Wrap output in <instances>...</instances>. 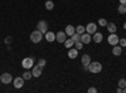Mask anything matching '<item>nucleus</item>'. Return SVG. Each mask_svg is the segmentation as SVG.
<instances>
[{"instance_id": "obj_1", "label": "nucleus", "mask_w": 126, "mask_h": 93, "mask_svg": "<svg viewBox=\"0 0 126 93\" xmlns=\"http://www.w3.org/2000/svg\"><path fill=\"white\" fill-rule=\"evenodd\" d=\"M88 70L93 74L100 73V72L102 70V64L100 63V62H91L90 66H88Z\"/></svg>"}, {"instance_id": "obj_2", "label": "nucleus", "mask_w": 126, "mask_h": 93, "mask_svg": "<svg viewBox=\"0 0 126 93\" xmlns=\"http://www.w3.org/2000/svg\"><path fill=\"white\" fill-rule=\"evenodd\" d=\"M42 39H43V33L39 32L38 29L30 33V40H32L33 43H40Z\"/></svg>"}, {"instance_id": "obj_3", "label": "nucleus", "mask_w": 126, "mask_h": 93, "mask_svg": "<svg viewBox=\"0 0 126 93\" xmlns=\"http://www.w3.org/2000/svg\"><path fill=\"white\" fill-rule=\"evenodd\" d=\"M33 63H34V59L32 58V57H27L22 60V66L23 68L25 69H29V68H33Z\"/></svg>"}, {"instance_id": "obj_4", "label": "nucleus", "mask_w": 126, "mask_h": 93, "mask_svg": "<svg viewBox=\"0 0 126 93\" xmlns=\"http://www.w3.org/2000/svg\"><path fill=\"white\" fill-rule=\"evenodd\" d=\"M37 29L39 30V32H42L43 34H46L48 32V23L46 22V20H40V22L37 24Z\"/></svg>"}, {"instance_id": "obj_5", "label": "nucleus", "mask_w": 126, "mask_h": 93, "mask_svg": "<svg viewBox=\"0 0 126 93\" xmlns=\"http://www.w3.org/2000/svg\"><path fill=\"white\" fill-rule=\"evenodd\" d=\"M0 82H1L3 84H9V83H12V82H13L12 74H9V73H3L1 76H0Z\"/></svg>"}, {"instance_id": "obj_6", "label": "nucleus", "mask_w": 126, "mask_h": 93, "mask_svg": "<svg viewBox=\"0 0 126 93\" xmlns=\"http://www.w3.org/2000/svg\"><path fill=\"white\" fill-rule=\"evenodd\" d=\"M107 42H109V44H111L112 47L116 45V44H119V37L115 34V33H110V35H109V38H107Z\"/></svg>"}, {"instance_id": "obj_7", "label": "nucleus", "mask_w": 126, "mask_h": 93, "mask_svg": "<svg viewBox=\"0 0 126 93\" xmlns=\"http://www.w3.org/2000/svg\"><path fill=\"white\" fill-rule=\"evenodd\" d=\"M66 39H67V34H66L64 32H58V33H56V40H57L58 43H64Z\"/></svg>"}, {"instance_id": "obj_8", "label": "nucleus", "mask_w": 126, "mask_h": 93, "mask_svg": "<svg viewBox=\"0 0 126 93\" xmlns=\"http://www.w3.org/2000/svg\"><path fill=\"white\" fill-rule=\"evenodd\" d=\"M86 32L88 34H94L97 32V25L94 24V23H88L87 27H86Z\"/></svg>"}, {"instance_id": "obj_9", "label": "nucleus", "mask_w": 126, "mask_h": 93, "mask_svg": "<svg viewBox=\"0 0 126 93\" xmlns=\"http://www.w3.org/2000/svg\"><path fill=\"white\" fill-rule=\"evenodd\" d=\"M24 78L23 77H16V78H14V82H13V83H14V87L15 88H22L23 87V84H24Z\"/></svg>"}, {"instance_id": "obj_10", "label": "nucleus", "mask_w": 126, "mask_h": 93, "mask_svg": "<svg viewBox=\"0 0 126 93\" xmlns=\"http://www.w3.org/2000/svg\"><path fill=\"white\" fill-rule=\"evenodd\" d=\"M91 40H92L91 34H88V33H86V32L81 35V42H82L83 44H88V43H91Z\"/></svg>"}, {"instance_id": "obj_11", "label": "nucleus", "mask_w": 126, "mask_h": 93, "mask_svg": "<svg viewBox=\"0 0 126 93\" xmlns=\"http://www.w3.org/2000/svg\"><path fill=\"white\" fill-rule=\"evenodd\" d=\"M32 74H33V77H35V78L40 77V74H42V67H40L39 64L34 66V67H33V72H32Z\"/></svg>"}, {"instance_id": "obj_12", "label": "nucleus", "mask_w": 126, "mask_h": 93, "mask_svg": "<svg viewBox=\"0 0 126 93\" xmlns=\"http://www.w3.org/2000/svg\"><path fill=\"white\" fill-rule=\"evenodd\" d=\"M68 57H69L71 59H75V58H77V57H78V49H76V48H69Z\"/></svg>"}, {"instance_id": "obj_13", "label": "nucleus", "mask_w": 126, "mask_h": 93, "mask_svg": "<svg viewBox=\"0 0 126 93\" xmlns=\"http://www.w3.org/2000/svg\"><path fill=\"white\" fill-rule=\"evenodd\" d=\"M121 53H122V47H120V45H117V44L112 47V54H113V55L119 57Z\"/></svg>"}, {"instance_id": "obj_14", "label": "nucleus", "mask_w": 126, "mask_h": 93, "mask_svg": "<svg viewBox=\"0 0 126 93\" xmlns=\"http://www.w3.org/2000/svg\"><path fill=\"white\" fill-rule=\"evenodd\" d=\"M64 33L67 34V35H73V34H75L76 33V28L75 27H73V25H67L66 27V30H64Z\"/></svg>"}, {"instance_id": "obj_15", "label": "nucleus", "mask_w": 126, "mask_h": 93, "mask_svg": "<svg viewBox=\"0 0 126 93\" xmlns=\"http://www.w3.org/2000/svg\"><path fill=\"white\" fill-rule=\"evenodd\" d=\"M102 39H103V35L101 34V33H98V32H96V33H94L93 34V42L94 43H101L102 42Z\"/></svg>"}, {"instance_id": "obj_16", "label": "nucleus", "mask_w": 126, "mask_h": 93, "mask_svg": "<svg viewBox=\"0 0 126 93\" xmlns=\"http://www.w3.org/2000/svg\"><path fill=\"white\" fill-rule=\"evenodd\" d=\"M46 40L47 42H54L56 40V34L53 32H47L46 33Z\"/></svg>"}, {"instance_id": "obj_17", "label": "nucleus", "mask_w": 126, "mask_h": 93, "mask_svg": "<svg viewBox=\"0 0 126 93\" xmlns=\"http://www.w3.org/2000/svg\"><path fill=\"white\" fill-rule=\"evenodd\" d=\"M81 62H82L83 66H90V63H91V57H90L88 54H85V55L82 57Z\"/></svg>"}, {"instance_id": "obj_18", "label": "nucleus", "mask_w": 126, "mask_h": 93, "mask_svg": "<svg viewBox=\"0 0 126 93\" xmlns=\"http://www.w3.org/2000/svg\"><path fill=\"white\" fill-rule=\"evenodd\" d=\"M107 30L110 33H116V30H117V27H116V24H113V23H107Z\"/></svg>"}, {"instance_id": "obj_19", "label": "nucleus", "mask_w": 126, "mask_h": 93, "mask_svg": "<svg viewBox=\"0 0 126 93\" xmlns=\"http://www.w3.org/2000/svg\"><path fill=\"white\" fill-rule=\"evenodd\" d=\"M73 45H75V42H73V39L71 38V39H66V42H64V47L66 48H72Z\"/></svg>"}, {"instance_id": "obj_20", "label": "nucleus", "mask_w": 126, "mask_h": 93, "mask_svg": "<svg viewBox=\"0 0 126 93\" xmlns=\"http://www.w3.org/2000/svg\"><path fill=\"white\" fill-rule=\"evenodd\" d=\"M53 8H54L53 1H52V0H46V9L47 10H52Z\"/></svg>"}, {"instance_id": "obj_21", "label": "nucleus", "mask_w": 126, "mask_h": 93, "mask_svg": "<svg viewBox=\"0 0 126 93\" xmlns=\"http://www.w3.org/2000/svg\"><path fill=\"white\" fill-rule=\"evenodd\" d=\"M117 10H119L120 14H126V4H120Z\"/></svg>"}, {"instance_id": "obj_22", "label": "nucleus", "mask_w": 126, "mask_h": 93, "mask_svg": "<svg viewBox=\"0 0 126 93\" xmlns=\"http://www.w3.org/2000/svg\"><path fill=\"white\" fill-rule=\"evenodd\" d=\"M85 32H86V27H83V25H78V27H76V33L83 34Z\"/></svg>"}, {"instance_id": "obj_23", "label": "nucleus", "mask_w": 126, "mask_h": 93, "mask_svg": "<svg viewBox=\"0 0 126 93\" xmlns=\"http://www.w3.org/2000/svg\"><path fill=\"white\" fill-rule=\"evenodd\" d=\"M81 35L82 34H79V33H75L72 35V39H73V42L75 43H77V42H81Z\"/></svg>"}, {"instance_id": "obj_24", "label": "nucleus", "mask_w": 126, "mask_h": 93, "mask_svg": "<svg viewBox=\"0 0 126 93\" xmlns=\"http://www.w3.org/2000/svg\"><path fill=\"white\" fill-rule=\"evenodd\" d=\"M32 77H33V74H32L30 72H28V70H25L24 73H23V78H24L25 80H29V79H30Z\"/></svg>"}, {"instance_id": "obj_25", "label": "nucleus", "mask_w": 126, "mask_h": 93, "mask_svg": "<svg viewBox=\"0 0 126 93\" xmlns=\"http://www.w3.org/2000/svg\"><path fill=\"white\" fill-rule=\"evenodd\" d=\"M117 86H119L120 88L124 89V88L126 87V79H120V80H119V83H117Z\"/></svg>"}, {"instance_id": "obj_26", "label": "nucleus", "mask_w": 126, "mask_h": 93, "mask_svg": "<svg viewBox=\"0 0 126 93\" xmlns=\"http://www.w3.org/2000/svg\"><path fill=\"white\" fill-rule=\"evenodd\" d=\"M98 24H100L101 27H106V25H107V20L103 19V18H101V19L98 20Z\"/></svg>"}, {"instance_id": "obj_27", "label": "nucleus", "mask_w": 126, "mask_h": 93, "mask_svg": "<svg viewBox=\"0 0 126 93\" xmlns=\"http://www.w3.org/2000/svg\"><path fill=\"white\" fill-rule=\"evenodd\" d=\"M119 45H120V47H126V39H125V38L119 39Z\"/></svg>"}, {"instance_id": "obj_28", "label": "nucleus", "mask_w": 126, "mask_h": 93, "mask_svg": "<svg viewBox=\"0 0 126 93\" xmlns=\"http://www.w3.org/2000/svg\"><path fill=\"white\" fill-rule=\"evenodd\" d=\"M12 42H13V38H12V37H6V38L4 39V43H5V44H8V45H9L10 43H12Z\"/></svg>"}, {"instance_id": "obj_29", "label": "nucleus", "mask_w": 126, "mask_h": 93, "mask_svg": "<svg viewBox=\"0 0 126 93\" xmlns=\"http://www.w3.org/2000/svg\"><path fill=\"white\" fill-rule=\"evenodd\" d=\"M82 47H83V43H82V42H77V43H75V48H76V49L79 50V49H82Z\"/></svg>"}, {"instance_id": "obj_30", "label": "nucleus", "mask_w": 126, "mask_h": 93, "mask_svg": "<svg viewBox=\"0 0 126 93\" xmlns=\"http://www.w3.org/2000/svg\"><path fill=\"white\" fill-rule=\"evenodd\" d=\"M38 64L42 67V68H43L46 64H47V62H46V59H39V62H38Z\"/></svg>"}, {"instance_id": "obj_31", "label": "nucleus", "mask_w": 126, "mask_h": 93, "mask_svg": "<svg viewBox=\"0 0 126 93\" xmlns=\"http://www.w3.org/2000/svg\"><path fill=\"white\" fill-rule=\"evenodd\" d=\"M88 92H90V93H96L97 89L94 88V87H91V88H88Z\"/></svg>"}, {"instance_id": "obj_32", "label": "nucleus", "mask_w": 126, "mask_h": 93, "mask_svg": "<svg viewBox=\"0 0 126 93\" xmlns=\"http://www.w3.org/2000/svg\"><path fill=\"white\" fill-rule=\"evenodd\" d=\"M116 92H117V93H122V92H124V89H122V88H120V87H119V88H117V89H116Z\"/></svg>"}, {"instance_id": "obj_33", "label": "nucleus", "mask_w": 126, "mask_h": 93, "mask_svg": "<svg viewBox=\"0 0 126 93\" xmlns=\"http://www.w3.org/2000/svg\"><path fill=\"white\" fill-rule=\"evenodd\" d=\"M120 4H126V0H120Z\"/></svg>"}, {"instance_id": "obj_34", "label": "nucleus", "mask_w": 126, "mask_h": 93, "mask_svg": "<svg viewBox=\"0 0 126 93\" xmlns=\"http://www.w3.org/2000/svg\"><path fill=\"white\" fill-rule=\"evenodd\" d=\"M124 29L126 30V23H124Z\"/></svg>"}, {"instance_id": "obj_35", "label": "nucleus", "mask_w": 126, "mask_h": 93, "mask_svg": "<svg viewBox=\"0 0 126 93\" xmlns=\"http://www.w3.org/2000/svg\"><path fill=\"white\" fill-rule=\"evenodd\" d=\"M124 93H126V87H125V88H124Z\"/></svg>"}]
</instances>
